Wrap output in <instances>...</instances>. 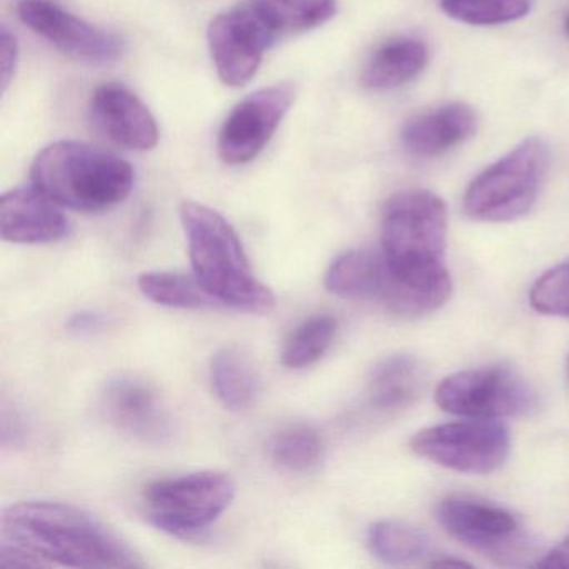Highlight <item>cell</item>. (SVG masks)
<instances>
[{
    "label": "cell",
    "instance_id": "obj_1",
    "mask_svg": "<svg viewBox=\"0 0 569 569\" xmlns=\"http://www.w3.org/2000/svg\"><path fill=\"white\" fill-rule=\"evenodd\" d=\"M448 208L435 192L406 189L382 209L381 251L391 281L382 305L398 316H425L446 305L451 278L445 266Z\"/></svg>",
    "mask_w": 569,
    "mask_h": 569
},
{
    "label": "cell",
    "instance_id": "obj_2",
    "mask_svg": "<svg viewBox=\"0 0 569 569\" xmlns=\"http://www.w3.org/2000/svg\"><path fill=\"white\" fill-rule=\"evenodd\" d=\"M0 542L31 556L39 568L128 569L144 562L104 521L78 506L22 501L0 518Z\"/></svg>",
    "mask_w": 569,
    "mask_h": 569
},
{
    "label": "cell",
    "instance_id": "obj_3",
    "mask_svg": "<svg viewBox=\"0 0 569 569\" xmlns=\"http://www.w3.org/2000/svg\"><path fill=\"white\" fill-rule=\"evenodd\" d=\"M179 216L192 271L206 291L219 306L249 315H269L276 306L274 292L256 278L241 239L228 219L194 201L182 202Z\"/></svg>",
    "mask_w": 569,
    "mask_h": 569
},
{
    "label": "cell",
    "instance_id": "obj_4",
    "mask_svg": "<svg viewBox=\"0 0 569 569\" xmlns=\"http://www.w3.org/2000/svg\"><path fill=\"white\" fill-rule=\"evenodd\" d=\"M32 184L64 208L99 212L121 204L134 188V169L104 149L59 141L36 156Z\"/></svg>",
    "mask_w": 569,
    "mask_h": 569
},
{
    "label": "cell",
    "instance_id": "obj_5",
    "mask_svg": "<svg viewBox=\"0 0 569 569\" xmlns=\"http://www.w3.org/2000/svg\"><path fill=\"white\" fill-rule=\"evenodd\" d=\"M551 151L541 138H528L472 179L465 192V212L475 221L509 222L538 201Z\"/></svg>",
    "mask_w": 569,
    "mask_h": 569
},
{
    "label": "cell",
    "instance_id": "obj_6",
    "mask_svg": "<svg viewBox=\"0 0 569 569\" xmlns=\"http://www.w3.org/2000/svg\"><path fill=\"white\" fill-rule=\"evenodd\" d=\"M234 496V481L226 472H189L149 485L144 491L146 516L161 531L188 538L218 521Z\"/></svg>",
    "mask_w": 569,
    "mask_h": 569
},
{
    "label": "cell",
    "instance_id": "obj_7",
    "mask_svg": "<svg viewBox=\"0 0 569 569\" xmlns=\"http://www.w3.org/2000/svg\"><path fill=\"white\" fill-rule=\"evenodd\" d=\"M511 448L508 428L492 419L448 422L416 432L411 449L442 468L488 475L505 465Z\"/></svg>",
    "mask_w": 569,
    "mask_h": 569
},
{
    "label": "cell",
    "instance_id": "obj_8",
    "mask_svg": "<svg viewBox=\"0 0 569 569\" xmlns=\"http://www.w3.org/2000/svg\"><path fill=\"white\" fill-rule=\"evenodd\" d=\"M436 405L451 415L496 419L528 412L535 406V392L512 369L486 366L442 379Z\"/></svg>",
    "mask_w": 569,
    "mask_h": 569
},
{
    "label": "cell",
    "instance_id": "obj_9",
    "mask_svg": "<svg viewBox=\"0 0 569 569\" xmlns=\"http://www.w3.org/2000/svg\"><path fill=\"white\" fill-rule=\"evenodd\" d=\"M439 525L469 548L486 552L506 565L526 551L521 522L509 509L471 496H449L439 502Z\"/></svg>",
    "mask_w": 569,
    "mask_h": 569
},
{
    "label": "cell",
    "instance_id": "obj_10",
    "mask_svg": "<svg viewBox=\"0 0 569 569\" xmlns=\"http://www.w3.org/2000/svg\"><path fill=\"white\" fill-rule=\"evenodd\" d=\"M276 31L251 4L219 14L208 28V44L219 79L229 88L248 84L261 68Z\"/></svg>",
    "mask_w": 569,
    "mask_h": 569
},
{
    "label": "cell",
    "instance_id": "obj_11",
    "mask_svg": "<svg viewBox=\"0 0 569 569\" xmlns=\"http://www.w3.org/2000/svg\"><path fill=\"white\" fill-rule=\"evenodd\" d=\"M296 101V88L289 82L259 89L242 99L222 122L218 154L226 164H248L261 154Z\"/></svg>",
    "mask_w": 569,
    "mask_h": 569
},
{
    "label": "cell",
    "instance_id": "obj_12",
    "mask_svg": "<svg viewBox=\"0 0 569 569\" xmlns=\"http://www.w3.org/2000/svg\"><path fill=\"white\" fill-rule=\"evenodd\" d=\"M18 11L32 32L76 61L109 64L124 52L118 34L64 11L54 0H22Z\"/></svg>",
    "mask_w": 569,
    "mask_h": 569
},
{
    "label": "cell",
    "instance_id": "obj_13",
    "mask_svg": "<svg viewBox=\"0 0 569 569\" xmlns=\"http://www.w3.org/2000/svg\"><path fill=\"white\" fill-rule=\"evenodd\" d=\"M101 411L109 425L141 441L161 445L172 436L171 415L158 389L144 379H112L102 391Z\"/></svg>",
    "mask_w": 569,
    "mask_h": 569
},
{
    "label": "cell",
    "instance_id": "obj_14",
    "mask_svg": "<svg viewBox=\"0 0 569 569\" xmlns=\"http://www.w3.org/2000/svg\"><path fill=\"white\" fill-rule=\"evenodd\" d=\"M89 116L96 129L121 148L144 152L158 146L154 116L131 89L119 82H106L96 89Z\"/></svg>",
    "mask_w": 569,
    "mask_h": 569
},
{
    "label": "cell",
    "instance_id": "obj_15",
    "mask_svg": "<svg viewBox=\"0 0 569 569\" xmlns=\"http://www.w3.org/2000/svg\"><path fill=\"white\" fill-rule=\"evenodd\" d=\"M69 234L61 206L39 189H12L0 199V236L14 244H49Z\"/></svg>",
    "mask_w": 569,
    "mask_h": 569
},
{
    "label": "cell",
    "instance_id": "obj_16",
    "mask_svg": "<svg viewBox=\"0 0 569 569\" xmlns=\"http://www.w3.org/2000/svg\"><path fill=\"white\" fill-rule=\"evenodd\" d=\"M476 122V112L468 104L452 102L409 119L402 129V146L418 158H436L471 138Z\"/></svg>",
    "mask_w": 569,
    "mask_h": 569
},
{
    "label": "cell",
    "instance_id": "obj_17",
    "mask_svg": "<svg viewBox=\"0 0 569 569\" xmlns=\"http://www.w3.org/2000/svg\"><path fill=\"white\" fill-rule=\"evenodd\" d=\"M428 388V371L416 356L396 355L376 366L368 382V401L379 411L415 405Z\"/></svg>",
    "mask_w": 569,
    "mask_h": 569
},
{
    "label": "cell",
    "instance_id": "obj_18",
    "mask_svg": "<svg viewBox=\"0 0 569 569\" xmlns=\"http://www.w3.org/2000/svg\"><path fill=\"white\" fill-rule=\"evenodd\" d=\"M388 281V262L381 249H352L329 266L325 284L339 298L381 302Z\"/></svg>",
    "mask_w": 569,
    "mask_h": 569
},
{
    "label": "cell",
    "instance_id": "obj_19",
    "mask_svg": "<svg viewBox=\"0 0 569 569\" xmlns=\"http://www.w3.org/2000/svg\"><path fill=\"white\" fill-rule=\"evenodd\" d=\"M429 61L428 46L416 38L385 42L369 58L361 82L369 91H392L418 78Z\"/></svg>",
    "mask_w": 569,
    "mask_h": 569
},
{
    "label": "cell",
    "instance_id": "obj_20",
    "mask_svg": "<svg viewBox=\"0 0 569 569\" xmlns=\"http://www.w3.org/2000/svg\"><path fill=\"white\" fill-rule=\"evenodd\" d=\"M211 385L219 401L231 411L251 408L261 391L254 362L238 346H226L212 356Z\"/></svg>",
    "mask_w": 569,
    "mask_h": 569
},
{
    "label": "cell",
    "instance_id": "obj_21",
    "mask_svg": "<svg viewBox=\"0 0 569 569\" xmlns=\"http://www.w3.org/2000/svg\"><path fill=\"white\" fill-rule=\"evenodd\" d=\"M139 291L159 306L174 309L216 308L218 301L196 276L172 271H149L139 278Z\"/></svg>",
    "mask_w": 569,
    "mask_h": 569
},
{
    "label": "cell",
    "instance_id": "obj_22",
    "mask_svg": "<svg viewBox=\"0 0 569 569\" xmlns=\"http://www.w3.org/2000/svg\"><path fill=\"white\" fill-rule=\"evenodd\" d=\"M429 538L415 526L402 521L375 522L368 531V545L372 555L388 565H411L429 555Z\"/></svg>",
    "mask_w": 569,
    "mask_h": 569
},
{
    "label": "cell",
    "instance_id": "obj_23",
    "mask_svg": "<svg viewBox=\"0 0 569 569\" xmlns=\"http://www.w3.org/2000/svg\"><path fill=\"white\" fill-rule=\"evenodd\" d=\"M249 4L279 32H301L325 26L338 12V0H251Z\"/></svg>",
    "mask_w": 569,
    "mask_h": 569
},
{
    "label": "cell",
    "instance_id": "obj_24",
    "mask_svg": "<svg viewBox=\"0 0 569 569\" xmlns=\"http://www.w3.org/2000/svg\"><path fill=\"white\" fill-rule=\"evenodd\" d=\"M336 331L338 321L331 316H316L302 322L286 342L282 365L291 369L315 365L331 348Z\"/></svg>",
    "mask_w": 569,
    "mask_h": 569
},
{
    "label": "cell",
    "instance_id": "obj_25",
    "mask_svg": "<svg viewBox=\"0 0 569 569\" xmlns=\"http://www.w3.org/2000/svg\"><path fill=\"white\" fill-rule=\"evenodd\" d=\"M269 455L272 462L284 471L306 472L321 459L322 441L309 426H291L271 439Z\"/></svg>",
    "mask_w": 569,
    "mask_h": 569
},
{
    "label": "cell",
    "instance_id": "obj_26",
    "mask_svg": "<svg viewBox=\"0 0 569 569\" xmlns=\"http://www.w3.org/2000/svg\"><path fill=\"white\" fill-rule=\"evenodd\" d=\"M446 16L469 26H501L531 11V0H441Z\"/></svg>",
    "mask_w": 569,
    "mask_h": 569
},
{
    "label": "cell",
    "instance_id": "obj_27",
    "mask_svg": "<svg viewBox=\"0 0 569 569\" xmlns=\"http://www.w3.org/2000/svg\"><path fill=\"white\" fill-rule=\"evenodd\" d=\"M535 311L548 316H569V261L549 269L529 292Z\"/></svg>",
    "mask_w": 569,
    "mask_h": 569
},
{
    "label": "cell",
    "instance_id": "obj_28",
    "mask_svg": "<svg viewBox=\"0 0 569 569\" xmlns=\"http://www.w3.org/2000/svg\"><path fill=\"white\" fill-rule=\"evenodd\" d=\"M18 64V39L8 31V28H2L0 31V86H2V92L8 91L9 86L14 81Z\"/></svg>",
    "mask_w": 569,
    "mask_h": 569
},
{
    "label": "cell",
    "instance_id": "obj_29",
    "mask_svg": "<svg viewBox=\"0 0 569 569\" xmlns=\"http://www.w3.org/2000/svg\"><path fill=\"white\" fill-rule=\"evenodd\" d=\"M104 325L106 319L101 315L79 312V315L72 316L71 321L68 322V328L69 331L76 332V335H91Z\"/></svg>",
    "mask_w": 569,
    "mask_h": 569
},
{
    "label": "cell",
    "instance_id": "obj_30",
    "mask_svg": "<svg viewBox=\"0 0 569 569\" xmlns=\"http://www.w3.org/2000/svg\"><path fill=\"white\" fill-rule=\"evenodd\" d=\"M535 566L536 568H569V536L551 551L546 552Z\"/></svg>",
    "mask_w": 569,
    "mask_h": 569
},
{
    "label": "cell",
    "instance_id": "obj_31",
    "mask_svg": "<svg viewBox=\"0 0 569 569\" xmlns=\"http://www.w3.org/2000/svg\"><path fill=\"white\" fill-rule=\"evenodd\" d=\"M431 566H456V568H461V566L469 565L465 561H452V559H445V561H432Z\"/></svg>",
    "mask_w": 569,
    "mask_h": 569
},
{
    "label": "cell",
    "instance_id": "obj_32",
    "mask_svg": "<svg viewBox=\"0 0 569 569\" xmlns=\"http://www.w3.org/2000/svg\"><path fill=\"white\" fill-rule=\"evenodd\" d=\"M566 31H568V34H569V18L566 19Z\"/></svg>",
    "mask_w": 569,
    "mask_h": 569
},
{
    "label": "cell",
    "instance_id": "obj_33",
    "mask_svg": "<svg viewBox=\"0 0 569 569\" xmlns=\"http://www.w3.org/2000/svg\"><path fill=\"white\" fill-rule=\"evenodd\" d=\"M568 375H569V359H568Z\"/></svg>",
    "mask_w": 569,
    "mask_h": 569
},
{
    "label": "cell",
    "instance_id": "obj_34",
    "mask_svg": "<svg viewBox=\"0 0 569 569\" xmlns=\"http://www.w3.org/2000/svg\"><path fill=\"white\" fill-rule=\"evenodd\" d=\"M21 2H22V0H21Z\"/></svg>",
    "mask_w": 569,
    "mask_h": 569
}]
</instances>
